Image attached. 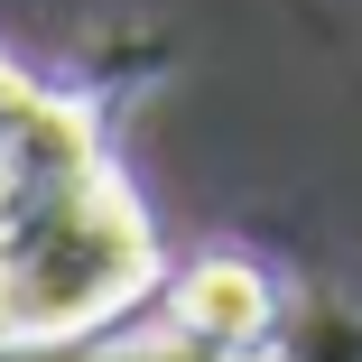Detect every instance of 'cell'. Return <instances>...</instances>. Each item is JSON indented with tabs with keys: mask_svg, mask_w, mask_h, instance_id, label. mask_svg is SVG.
Instances as JSON below:
<instances>
[{
	"mask_svg": "<svg viewBox=\"0 0 362 362\" xmlns=\"http://www.w3.org/2000/svg\"><path fill=\"white\" fill-rule=\"evenodd\" d=\"M158 279H168V251L121 158H93L75 177L37 186L0 223V362L93 344Z\"/></svg>",
	"mask_w": 362,
	"mask_h": 362,
	"instance_id": "1",
	"label": "cell"
},
{
	"mask_svg": "<svg viewBox=\"0 0 362 362\" xmlns=\"http://www.w3.org/2000/svg\"><path fill=\"white\" fill-rule=\"evenodd\" d=\"M149 307L177 334H195L214 362H269V344L288 334V288L251 251H195V260H177L149 288Z\"/></svg>",
	"mask_w": 362,
	"mask_h": 362,
	"instance_id": "2",
	"label": "cell"
},
{
	"mask_svg": "<svg viewBox=\"0 0 362 362\" xmlns=\"http://www.w3.org/2000/svg\"><path fill=\"white\" fill-rule=\"evenodd\" d=\"M269 362H362V316H316L307 334H279Z\"/></svg>",
	"mask_w": 362,
	"mask_h": 362,
	"instance_id": "3",
	"label": "cell"
}]
</instances>
